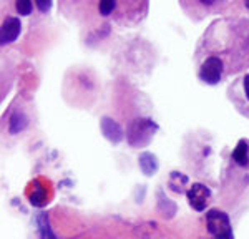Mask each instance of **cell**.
I'll list each match as a JSON object with an SVG mask.
<instances>
[{"label": "cell", "mask_w": 249, "mask_h": 239, "mask_svg": "<svg viewBox=\"0 0 249 239\" xmlns=\"http://www.w3.org/2000/svg\"><path fill=\"white\" fill-rule=\"evenodd\" d=\"M243 86H244V93H246V98L249 102V75H246L243 80Z\"/></svg>", "instance_id": "5bb4252c"}, {"label": "cell", "mask_w": 249, "mask_h": 239, "mask_svg": "<svg viewBox=\"0 0 249 239\" xmlns=\"http://www.w3.org/2000/svg\"><path fill=\"white\" fill-rule=\"evenodd\" d=\"M201 3H204V5H213V3L219 2V0H199Z\"/></svg>", "instance_id": "9a60e30c"}, {"label": "cell", "mask_w": 249, "mask_h": 239, "mask_svg": "<svg viewBox=\"0 0 249 239\" xmlns=\"http://www.w3.org/2000/svg\"><path fill=\"white\" fill-rule=\"evenodd\" d=\"M20 30H22V23H20L17 17L7 18L2 25V30H0V42H2V45H7V43H12L14 40H17Z\"/></svg>", "instance_id": "5b68a950"}, {"label": "cell", "mask_w": 249, "mask_h": 239, "mask_svg": "<svg viewBox=\"0 0 249 239\" xmlns=\"http://www.w3.org/2000/svg\"><path fill=\"white\" fill-rule=\"evenodd\" d=\"M244 3H246V7L249 9V0H244Z\"/></svg>", "instance_id": "2e32d148"}, {"label": "cell", "mask_w": 249, "mask_h": 239, "mask_svg": "<svg viewBox=\"0 0 249 239\" xmlns=\"http://www.w3.org/2000/svg\"><path fill=\"white\" fill-rule=\"evenodd\" d=\"M102 131L105 135L107 139H110L111 143H120L123 138V130L122 126L116 121H113L111 118H103L102 120Z\"/></svg>", "instance_id": "8992f818"}, {"label": "cell", "mask_w": 249, "mask_h": 239, "mask_svg": "<svg viewBox=\"0 0 249 239\" xmlns=\"http://www.w3.org/2000/svg\"><path fill=\"white\" fill-rule=\"evenodd\" d=\"M221 75H223V62H221V58L210 57L204 60L201 70H199V78H201L204 83L214 85V83H218L221 80Z\"/></svg>", "instance_id": "3957f363"}, {"label": "cell", "mask_w": 249, "mask_h": 239, "mask_svg": "<svg viewBox=\"0 0 249 239\" xmlns=\"http://www.w3.org/2000/svg\"><path fill=\"white\" fill-rule=\"evenodd\" d=\"M35 3H37L38 10L43 12V14L50 10V7H52V0H35Z\"/></svg>", "instance_id": "4fadbf2b"}, {"label": "cell", "mask_w": 249, "mask_h": 239, "mask_svg": "<svg viewBox=\"0 0 249 239\" xmlns=\"http://www.w3.org/2000/svg\"><path fill=\"white\" fill-rule=\"evenodd\" d=\"M186 194H188V201H190V205L196 211L206 209V205H208V201H210V194H211L206 186L201 185V183H196V185H193L191 188L188 189Z\"/></svg>", "instance_id": "277c9868"}, {"label": "cell", "mask_w": 249, "mask_h": 239, "mask_svg": "<svg viewBox=\"0 0 249 239\" xmlns=\"http://www.w3.org/2000/svg\"><path fill=\"white\" fill-rule=\"evenodd\" d=\"M27 123H29V120L23 113H14L9 120V130L10 133H20L22 130H25Z\"/></svg>", "instance_id": "9c48e42d"}, {"label": "cell", "mask_w": 249, "mask_h": 239, "mask_svg": "<svg viewBox=\"0 0 249 239\" xmlns=\"http://www.w3.org/2000/svg\"><path fill=\"white\" fill-rule=\"evenodd\" d=\"M17 12L20 15H29L32 14V0H17L15 2Z\"/></svg>", "instance_id": "7c38bea8"}, {"label": "cell", "mask_w": 249, "mask_h": 239, "mask_svg": "<svg viewBox=\"0 0 249 239\" xmlns=\"http://www.w3.org/2000/svg\"><path fill=\"white\" fill-rule=\"evenodd\" d=\"M232 159H234L239 166L249 165V146L244 139H241L238 143V146H236V150L232 151Z\"/></svg>", "instance_id": "ba28073f"}, {"label": "cell", "mask_w": 249, "mask_h": 239, "mask_svg": "<svg viewBox=\"0 0 249 239\" xmlns=\"http://www.w3.org/2000/svg\"><path fill=\"white\" fill-rule=\"evenodd\" d=\"M47 201H48V199H47L45 189L40 188V186H35L34 193L30 194V203H32V205H34V206H43Z\"/></svg>", "instance_id": "30bf717a"}, {"label": "cell", "mask_w": 249, "mask_h": 239, "mask_svg": "<svg viewBox=\"0 0 249 239\" xmlns=\"http://www.w3.org/2000/svg\"><path fill=\"white\" fill-rule=\"evenodd\" d=\"M140 168L146 176H151V174L156 173L158 170V161H156V156L151 153H143L140 154Z\"/></svg>", "instance_id": "52a82bcc"}, {"label": "cell", "mask_w": 249, "mask_h": 239, "mask_svg": "<svg viewBox=\"0 0 249 239\" xmlns=\"http://www.w3.org/2000/svg\"><path fill=\"white\" fill-rule=\"evenodd\" d=\"M206 221H208V231L216 239H232L231 221L224 211L211 209L206 214Z\"/></svg>", "instance_id": "6da1fadb"}, {"label": "cell", "mask_w": 249, "mask_h": 239, "mask_svg": "<svg viewBox=\"0 0 249 239\" xmlns=\"http://www.w3.org/2000/svg\"><path fill=\"white\" fill-rule=\"evenodd\" d=\"M115 7H116V0H100V5H98L100 15L107 17V15H110L113 12Z\"/></svg>", "instance_id": "8fae6325"}, {"label": "cell", "mask_w": 249, "mask_h": 239, "mask_svg": "<svg viewBox=\"0 0 249 239\" xmlns=\"http://www.w3.org/2000/svg\"><path fill=\"white\" fill-rule=\"evenodd\" d=\"M156 130V125L148 118H140L135 120L128 131V141L131 146H143L146 143H150V139L153 138Z\"/></svg>", "instance_id": "7a4b0ae2"}]
</instances>
